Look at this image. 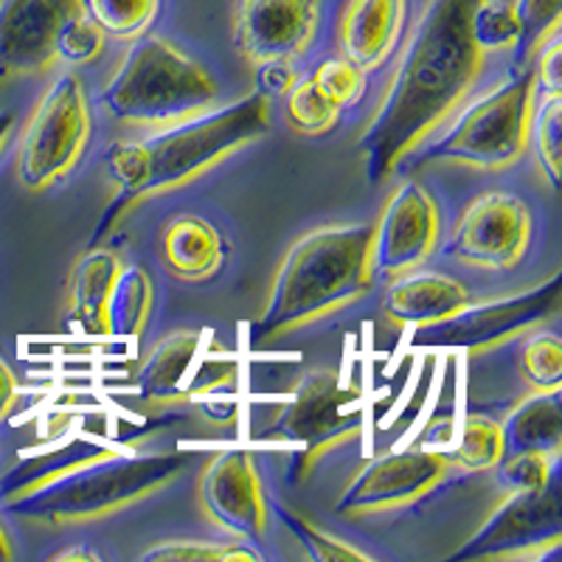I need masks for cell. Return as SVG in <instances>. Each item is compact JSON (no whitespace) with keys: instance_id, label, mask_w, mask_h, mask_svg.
<instances>
[{"instance_id":"cell-2","label":"cell","mask_w":562,"mask_h":562,"mask_svg":"<svg viewBox=\"0 0 562 562\" xmlns=\"http://www.w3.org/2000/svg\"><path fill=\"white\" fill-rule=\"evenodd\" d=\"M273 104L262 90L231 104H220L211 113L198 115L192 122L175 124L167 130H153L138 140H122L108 155L110 200L90 245L122 228L135 209L189 186L262 138L273 122Z\"/></svg>"},{"instance_id":"cell-28","label":"cell","mask_w":562,"mask_h":562,"mask_svg":"<svg viewBox=\"0 0 562 562\" xmlns=\"http://www.w3.org/2000/svg\"><path fill=\"white\" fill-rule=\"evenodd\" d=\"M518 371L531 391H560L562 346L554 333H529L518 355Z\"/></svg>"},{"instance_id":"cell-32","label":"cell","mask_w":562,"mask_h":562,"mask_svg":"<svg viewBox=\"0 0 562 562\" xmlns=\"http://www.w3.org/2000/svg\"><path fill=\"white\" fill-rule=\"evenodd\" d=\"M554 461L543 453H504L492 470L501 492H531L554 479Z\"/></svg>"},{"instance_id":"cell-3","label":"cell","mask_w":562,"mask_h":562,"mask_svg":"<svg viewBox=\"0 0 562 562\" xmlns=\"http://www.w3.org/2000/svg\"><path fill=\"white\" fill-rule=\"evenodd\" d=\"M371 225H324L281 256L254 324L259 340H281L338 315L371 293Z\"/></svg>"},{"instance_id":"cell-5","label":"cell","mask_w":562,"mask_h":562,"mask_svg":"<svg viewBox=\"0 0 562 562\" xmlns=\"http://www.w3.org/2000/svg\"><path fill=\"white\" fill-rule=\"evenodd\" d=\"M189 461V453H133L113 448L20 498L7 501L3 509L45 526L93 524L167 490L183 475Z\"/></svg>"},{"instance_id":"cell-39","label":"cell","mask_w":562,"mask_h":562,"mask_svg":"<svg viewBox=\"0 0 562 562\" xmlns=\"http://www.w3.org/2000/svg\"><path fill=\"white\" fill-rule=\"evenodd\" d=\"M14 113H0V155L9 147V140L14 135Z\"/></svg>"},{"instance_id":"cell-9","label":"cell","mask_w":562,"mask_h":562,"mask_svg":"<svg viewBox=\"0 0 562 562\" xmlns=\"http://www.w3.org/2000/svg\"><path fill=\"white\" fill-rule=\"evenodd\" d=\"M93 119L77 74H59L29 115L18 147V180L29 192H45L68 178L88 149Z\"/></svg>"},{"instance_id":"cell-40","label":"cell","mask_w":562,"mask_h":562,"mask_svg":"<svg viewBox=\"0 0 562 562\" xmlns=\"http://www.w3.org/2000/svg\"><path fill=\"white\" fill-rule=\"evenodd\" d=\"M14 560V546L9 540V531L7 526L0 524V562H12Z\"/></svg>"},{"instance_id":"cell-36","label":"cell","mask_w":562,"mask_h":562,"mask_svg":"<svg viewBox=\"0 0 562 562\" xmlns=\"http://www.w3.org/2000/svg\"><path fill=\"white\" fill-rule=\"evenodd\" d=\"M256 82H259V90H262L265 97H279L290 85L295 82V74H293V65H284V63H268V65H259L256 68Z\"/></svg>"},{"instance_id":"cell-27","label":"cell","mask_w":562,"mask_h":562,"mask_svg":"<svg viewBox=\"0 0 562 562\" xmlns=\"http://www.w3.org/2000/svg\"><path fill=\"white\" fill-rule=\"evenodd\" d=\"M140 560L147 562H259L262 554L256 549H250L248 540H223V543H214V540H164V543L153 546L140 554Z\"/></svg>"},{"instance_id":"cell-6","label":"cell","mask_w":562,"mask_h":562,"mask_svg":"<svg viewBox=\"0 0 562 562\" xmlns=\"http://www.w3.org/2000/svg\"><path fill=\"white\" fill-rule=\"evenodd\" d=\"M108 34L85 0H0V79L40 77L57 63L90 65Z\"/></svg>"},{"instance_id":"cell-25","label":"cell","mask_w":562,"mask_h":562,"mask_svg":"<svg viewBox=\"0 0 562 562\" xmlns=\"http://www.w3.org/2000/svg\"><path fill=\"white\" fill-rule=\"evenodd\" d=\"M284 119L299 135L318 138L338 124L340 108L315 85L313 77H304L284 90Z\"/></svg>"},{"instance_id":"cell-16","label":"cell","mask_w":562,"mask_h":562,"mask_svg":"<svg viewBox=\"0 0 562 562\" xmlns=\"http://www.w3.org/2000/svg\"><path fill=\"white\" fill-rule=\"evenodd\" d=\"M321 26V0H234V48L254 68L295 65L313 48Z\"/></svg>"},{"instance_id":"cell-8","label":"cell","mask_w":562,"mask_h":562,"mask_svg":"<svg viewBox=\"0 0 562 562\" xmlns=\"http://www.w3.org/2000/svg\"><path fill=\"white\" fill-rule=\"evenodd\" d=\"M363 428V385L335 369H315L295 383L288 403L276 411L265 441L293 448L290 479L304 481L329 450L360 439Z\"/></svg>"},{"instance_id":"cell-1","label":"cell","mask_w":562,"mask_h":562,"mask_svg":"<svg viewBox=\"0 0 562 562\" xmlns=\"http://www.w3.org/2000/svg\"><path fill=\"white\" fill-rule=\"evenodd\" d=\"M481 0H425L355 149L383 183L473 97L486 52L475 43Z\"/></svg>"},{"instance_id":"cell-26","label":"cell","mask_w":562,"mask_h":562,"mask_svg":"<svg viewBox=\"0 0 562 562\" xmlns=\"http://www.w3.org/2000/svg\"><path fill=\"white\" fill-rule=\"evenodd\" d=\"M90 20L108 34V40L144 37L160 12V0H85Z\"/></svg>"},{"instance_id":"cell-30","label":"cell","mask_w":562,"mask_h":562,"mask_svg":"<svg viewBox=\"0 0 562 562\" xmlns=\"http://www.w3.org/2000/svg\"><path fill=\"white\" fill-rule=\"evenodd\" d=\"M276 515H279L281 524L288 526V529L299 537V543L307 549V554L313 557V560H321V562H349V560L371 562L374 560V557L366 554L363 549L351 546L349 540H340V537L329 535V531H324L321 526L310 524L304 515L288 509V506H276Z\"/></svg>"},{"instance_id":"cell-7","label":"cell","mask_w":562,"mask_h":562,"mask_svg":"<svg viewBox=\"0 0 562 562\" xmlns=\"http://www.w3.org/2000/svg\"><path fill=\"white\" fill-rule=\"evenodd\" d=\"M535 97V70H515L498 88L461 110L439 138H428L416 153L422 160H453L481 172L515 167L529 149Z\"/></svg>"},{"instance_id":"cell-33","label":"cell","mask_w":562,"mask_h":562,"mask_svg":"<svg viewBox=\"0 0 562 562\" xmlns=\"http://www.w3.org/2000/svg\"><path fill=\"white\" fill-rule=\"evenodd\" d=\"M310 77L315 79V85H318V88L324 90L326 97L333 99L340 110L349 108V104L355 102L366 88L363 70H360L358 65H351L349 59L344 57L324 59V63L310 74Z\"/></svg>"},{"instance_id":"cell-31","label":"cell","mask_w":562,"mask_h":562,"mask_svg":"<svg viewBox=\"0 0 562 562\" xmlns=\"http://www.w3.org/2000/svg\"><path fill=\"white\" fill-rule=\"evenodd\" d=\"M473 34L475 43L484 48L486 54L504 52L524 40V23H520L518 12L495 0H481L479 9L473 14Z\"/></svg>"},{"instance_id":"cell-21","label":"cell","mask_w":562,"mask_h":562,"mask_svg":"<svg viewBox=\"0 0 562 562\" xmlns=\"http://www.w3.org/2000/svg\"><path fill=\"white\" fill-rule=\"evenodd\" d=\"M124 262L110 248H88L68 273V324L74 333L108 335V301Z\"/></svg>"},{"instance_id":"cell-13","label":"cell","mask_w":562,"mask_h":562,"mask_svg":"<svg viewBox=\"0 0 562 562\" xmlns=\"http://www.w3.org/2000/svg\"><path fill=\"white\" fill-rule=\"evenodd\" d=\"M535 220L515 194L484 192L464 205L450 231L445 256L479 270H512L531 245Z\"/></svg>"},{"instance_id":"cell-10","label":"cell","mask_w":562,"mask_h":562,"mask_svg":"<svg viewBox=\"0 0 562 562\" xmlns=\"http://www.w3.org/2000/svg\"><path fill=\"white\" fill-rule=\"evenodd\" d=\"M237 389V360L220 351L209 333L180 329L153 346L124 391L147 408L198 403Z\"/></svg>"},{"instance_id":"cell-23","label":"cell","mask_w":562,"mask_h":562,"mask_svg":"<svg viewBox=\"0 0 562 562\" xmlns=\"http://www.w3.org/2000/svg\"><path fill=\"white\" fill-rule=\"evenodd\" d=\"M155 310V284L138 265H124L108 301V335L140 338Z\"/></svg>"},{"instance_id":"cell-24","label":"cell","mask_w":562,"mask_h":562,"mask_svg":"<svg viewBox=\"0 0 562 562\" xmlns=\"http://www.w3.org/2000/svg\"><path fill=\"white\" fill-rule=\"evenodd\" d=\"M506 453L504 434H501V422L490 419L484 414H467L461 422L459 436H456V448L450 456L453 470L464 473H486L498 464L501 456Z\"/></svg>"},{"instance_id":"cell-35","label":"cell","mask_w":562,"mask_h":562,"mask_svg":"<svg viewBox=\"0 0 562 562\" xmlns=\"http://www.w3.org/2000/svg\"><path fill=\"white\" fill-rule=\"evenodd\" d=\"M531 57L537 59L535 63V82L546 90V93H560L562 90V37H560V26L549 34V37L540 43Z\"/></svg>"},{"instance_id":"cell-22","label":"cell","mask_w":562,"mask_h":562,"mask_svg":"<svg viewBox=\"0 0 562 562\" xmlns=\"http://www.w3.org/2000/svg\"><path fill=\"white\" fill-rule=\"evenodd\" d=\"M506 453H543L557 459L562 450V405L560 391H531L506 414Z\"/></svg>"},{"instance_id":"cell-17","label":"cell","mask_w":562,"mask_h":562,"mask_svg":"<svg viewBox=\"0 0 562 562\" xmlns=\"http://www.w3.org/2000/svg\"><path fill=\"white\" fill-rule=\"evenodd\" d=\"M200 506L234 540L256 543L268 535L270 504L250 450L231 448L211 456L200 475Z\"/></svg>"},{"instance_id":"cell-38","label":"cell","mask_w":562,"mask_h":562,"mask_svg":"<svg viewBox=\"0 0 562 562\" xmlns=\"http://www.w3.org/2000/svg\"><path fill=\"white\" fill-rule=\"evenodd\" d=\"M54 560H82V562H99L102 557L93 549H65L59 554H54Z\"/></svg>"},{"instance_id":"cell-18","label":"cell","mask_w":562,"mask_h":562,"mask_svg":"<svg viewBox=\"0 0 562 562\" xmlns=\"http://www.w3.org/2000/svg\"><path fill=\"white\" fill-rule=\"evenodd\" d=\"M467 304L470 293L459 279L416 268L391 279L383 295V318L394 329H428L453 318Z\"/></svg>"},{"instance_id":"cell-37","label":"cell","mask_w":562,"mask_h":562,"mask_svg":"<svg viewBox=\"0 0 562 562\" xmlns=\"http://www.w3.org/2000/svg\"><path fill=\"white\" fill-rule=\"evenodd\" d=\"M14 400H18V378L7 366V360H0V419L12 411Z\"/></svg>"},{"instance_id":"cell-15","label":"cell","mask_w":562,"mask_h":562,"mask_svg":"<svg viewBox=\"0 0 562 562\" xmlns=\"http://www.w3.org/2000/svg\"><path fill=\"white\" fill-rule=\"evenodd\" d=\"M439 205L428 186L419 180L396 183L371 225V273L394 279L422 268L439 245Z\"/></svg>"},{"instance_id":"cell-34","label":"cell","mask_w":562,"mask_h":562,"mask_svg":"<svg viewBox=\"0 0 562 562\" xmlns=\"http://www.w3.org/2000/svg\"><path fill=\"white\" fill-rule=\"evenodd\" d=\"M512 9L524 23V40H529V57L546 37L560 26L562 0H512Z\"/></svg>"},{"instance_id":"cell-19","label":"cell","mask_w":562,"mask_h":562,"mask_svg":"<svg viewBox=\"0 0 562 562\" xmlns=\"http://www.w3.org/2000/svg\"><path fill=\"white\" fill-rule=\"evenodd\" d=\"M408 20V0H346L338 18L340 57L363 74L383 68Z\"/></svg>"},{"instance_id":"cell-20","label":"cell","mask_w":562,"mask_h":562,"mask_svg":"<svg viewBox=\"0 0 562 562\" xmlns=\"http://www.w3.org/2000/svg\"><path fill=\"white\" fill-rule=\"evenodd\" d=\"M158 256L172 279L203 284L223 270L228 248L211 220L200 214H175L158 234Z\"/></svg>"},{"instance_id":"cell-12","label":"cell","mask_w":562,"mask_h":562,"mask_svg":"<svg viewBox=\"0 0 562 562\" xmlns=\"http://www.w3.org/2000/svg\"><path fill=\"white\" fill-rule=\"evenodd\" d=\"M560 310V273L520 293L504 299H486L479 304H467L453 318L428 326L430 346H450L470 355H490L512 340L535 333L549 324Z\"/></svg>"},{"instance_id":"cell-29","label":"cell","mask_w":562,"mask_h":562,"mask_svg":"<svg viewBox=\"0 0 562 562\" xmlns=\"http://www.w3.org/2000/svg\"><path fill=\"white\" fill-rule=\"evenodd\" d=\"M560 115H562V97L560 93H546L540 104L531 110V127H529V144H535L537 164L546 172L551 186L560 183Z\"/></svg>"},{"instance_id":"cell-11","label":"cell","mask_w":562,"mask_h":562,"mask_svg":"<svg viewBox=\"0 0 562 562\" xmlns=\"http://www.w3.org/2000/svg\"><path fill=\"white\" fill-rule=\"evenodd\" d=\"M560 540V481L554 475L543 490L504 492L484 524L467 537L450 560H543L557 554Z\"/></svg>"},{"instance_id":"cell-4","label":"cell","mask_w":562,"mask_h":562,"mask_svg":"<svg viewBox=\"0 0 562 562\" xmlns=\"http://www.w3.org/2000/svg\"><path fill=\"white\" fill-rule=\"evenodd\" d=\"M223 90L203 63L167 37H138L102 90L113 122L133 130H167L220 108Z\"/></svg>"},{"instance_id":"cell-14","label":"cell","mask_w":562,"mask_h":562,"mask_svg":"<svg viewBox=\"0 0 562 562\" xmlns=\"http://www.w3.org/2000/svg\"><path fill=\"white\" fill-rule=\"evenodd\" d=\"M450 456L436 448L394 450L369 461L346 481L335 501V512L344 518H363L380 512L403 509L430 495L441 481H448Z\"/></svg>"}]
</instances>
